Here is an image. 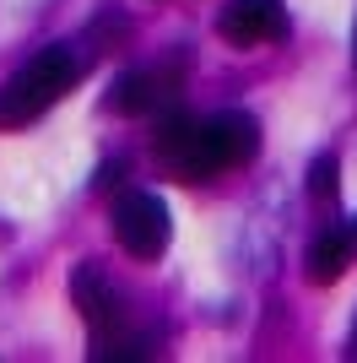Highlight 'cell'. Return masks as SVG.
Listing matches in <instances>:
<instances>
[{
    "mask_svg": "<svg viewBox=\"0 0 357 363\" xmlns=\"http://www.w3.org/2000/svg\"><path fill=\"white\" fill-rule=\"evenodd\" d=\"M76 76H81V60H76L71 49H44V55H33L22 71H11V82L0 87V130H16V125H33L38 114L65 98L76 87Z\"/></svg>",
    "mask_w": 357,
    "mask_h": 363,
    "instance_id": "obj_1",
    "label": "cell"
},
{
    "mask_svg": "<svg viewBox=\"0 0 357 363\" xmlns=\"http://www.w3.org/2000/svg\"><path fill=\"white\" fill-rule=\"evenodd\" d=\"M152 152L178 184L217 179V163H211V147H206V120H195V114H163L157 136H152Z\"/></svg>",
    "mask_w": 357,
    "mask_h": 363,
    "instance_id": "obj_4",
    "label": "cell"
},
{
    "mask_svg": "<svg viewBox=\"0 0 357 363\" xmlns=\"http://www.w3.org/2000/svg\"><path fill=\"white\" fill-rule=\"evenodd\" d=\"M352 55H357V38H352Z\"/></svg>",
    "mask_w": 357,
    "mask_h": 363,
    "instance_id": "obj_12",
    "label": "cell"
},
{
    "mask_svg": "<svg viewBox=\"0 0 357 363\" xmlns=\"http://www.w3.org/2000/svg\"><path fill=\"white\" fill-rule=\"evenodd\" d=\"M352 233H357V228H352Z\"/></svg>",
    "mask_w": 357,
    "mask_h": 363,
    "instance_id": "obj_13",
    "label": "cell"
},
{
    "mask_svg": "<svg viewBox=\"0 0 357 363\" xmlns=\"http://www.w3.org/2000/svg\"><path fill=\"white\" fill-rule=\"evenodd\" d=\"M336 184H341L336 157H314V168H309V196L314 201H336Z\"/></svg>",
    "mask_w": 357,
    "mask_h": 363,
    "instance_id": "obj_9",
    "label": "cell"
},
{
    "mask_svg": "<svg viewBox=\"0 0 357 363\" xmlns=\"http://www.w3.org/2000/svg\"><path fill=\"white\" fill-rule=\"evenodd\" d=\"M217 33H222L233 49L276 44L287 33V6L282 0H227L222 16H217Z\"/></svg>",
    "mask_w": 357,
    "mask_h": 363,
    "instance_id": "obj_6",
    "label": "cell"
},
{
    "mask_svg": "<svg viewBox=\"0 0 357 363\" xmlns=\"http://www.w3.org/2000/svg\"><path fill=\"white\" fill-rule=\"evenodd\" d=\"M352 255H357V233L352 228H325V233L309 244V282L314 288L341 282L346 266H352Z\"/></svg>",
    "mask_w": 357,
    "mask_h": 363,
    "instance_id": "obj_8",
    "label": "cell"
},
{
    "mask_svg": "<svg viewBox=\"0 0 357 363\" xmlns=\"http://www.w3.org/2000/svg\"><path fill=\"white\" fill-rule=\"evenodd\" d=\"M206 147H211V163H217V174H227V168L249 163L254 147H260V125L249 120V114H238V108H222V114H211L206 120Z\"/></svg>",
    "mask_w": 357,
    "mask_h": 363,
    "instance_id": "obj_7",
    "label": "cell"
},
{
    "mask_svg": "<svg viewBox=\"0 0 357 363\" xmlns=\"http://www.w3.org/2000/svg\"><path fill=\"white\" fill-rule=\"evenodd\" d=\"M108 228H114V244L130 260H157L168 250V233H174L168 206L152 196V190H125V196H114Z\"/></svg>",
    "mask_w": 357,
    "mask_h": 363,
    "instance_id": "obj_3",
    "label": "cell"
},
{
    "mask_svg": "<svg viewBox=\"0 0 357 363\" xmlns=\"http://www.w3.org/2000/svg\"><path fill=\"white\" fill-rule=\"evenodd\" d=\"M346 358H357V320H352V336H346Z\"/></svg>",
    "mask_w": 357,
    "mask_h": 363,
    "instance_id": "obj_11",
    "label": "cell"
},
{
    "mask_svg": "<svg viewBox=\"0 0 357 363\" xmlns=\"http://www.w3.org/2000/svg\"><path fill=\"white\" fill-rule=\"evenodd\" d=\"M119 174H130V163L108 157V163H103V174H98V190H114V184H119Z\"/></svg>",
    "mask_w": 357,
    "mask_h": 363,
    "instance_id": "obj_10",
    "label": "cell"
},
{
    "mask_svg": "<svg viewBox=\"0 0 357 363\" xmlns=\"http://www.w3.org/2000/svg\"><path fill=\"white\" fill-rule=\"evenodd\" d=\"M178 98V71L174 65H135L108 87L103 104L114 114H163L168 104Z\"/></svg>",
    "mask_w": 357,
    "mask_h": 363,
    "instance_id": "obj_5",
    "label": "cell"
},
{
    "mask_svg": "<svg viewBox=\"0 0 357 363\" xmlns=\"http://www.w3.org/2000/svg\"><path fill=\"white\" fill-rule=\"evenodd\" d=\"M71 303H76V315L92 325V358L98 363L141 358V352H147V342L130 336V325H125V298L114 293V282H108L98 266H76L71 272Z\"/></svg>",
    "mask_w": 357,
    "mask_h": 363,
    "instance_id": "obj_2",
    "label": "cell"
}]
</instances>
